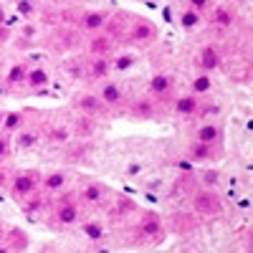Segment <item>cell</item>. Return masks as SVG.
Wrapping results in <instances>:
<instances>
[{
    "instance_id": "cell-18",
    "label": "cell",
    "mask_w": 253,
    "mask_h": 253,
    "mask_svg": "<svg viewBox=\"0 0 253 253\" xmlns=\"http://www.w3.org/2000/svg\"><path fill=\"white\" fill-rule=\"evenodd\" d=\"M104 107V104H101V99L99 96H79L76 99V109H81V112H99Z\"/></svg>"
},
{
    "instance_id": "cell-14",
    "label": "cell",
    "mask_w": 253,
    "mask_h": 253,
    "mask_svg": "<svg viewBox=\"0 0 253 253\" xmlns=\"http://www.w3.org/2000/svg\"><path fill=\"white\" fill-rule=\"evenodd\" d=\"M210 155H213V150H210V144H208V142H200V139H195L193 144H190V157H193L195 162L210 160Z\"/></svg>"
},
{
    "instance_id": "cell-28",
    "label": "cell",
    "mask_w": 253,
    "mask_h": 253,
    "mask_svg": "<svg viewBox=\"0 0 253 253\" xmlns=\"http://www.w3.org/2000/svg\"><path fill=\"white\" fill-rule=\"evenodd\" d=\"M132 63H134V58H132V56H119V58H114L112 66H114L117 71H126V69L132 66Z\"/></svg>"
},
{
    "instance_id": "cell-5",
    "label": "cell",
    "mask_w": 253,
    "mask_h": 253,
    "mask_svg": "<svg viewBox=\"0 0 253 253\" xmlns=\"http://www.w3.org/2000/svg\"><path fill=\"white\" fill-rule=\"evenodd\" d=\"M198 66L200 71H213L220 66V53L213 48V46H205L200 53H198Z\"/></svg>"
},
{
    "instance_id": "cell-19",
    "label": "cell",
    "mask_w": 253,
    "mask_h": 253,
    "mask_svg": "<svg viewBox=\"0 0 253 253\" xmlns=\"http://www.w3.org/2000/svg\"><path fill=\"white\" fill-rule=\"evenodd\" d=\"M63 185H66V175H63V172H51V175L43 177V187L51 190V193H58Z\"/></svg>"
},
{
    "instance_id": "cell-9",
    "label": "cell",
    "mask_w": 253,
    "mask_h": 253,
    "mask_svg": "<svg viewBox=\"0 0 253 253\" xmlns=\"http://www.w3.org/2000/svg\"><path fill=\"white\" fill-rule=\"evenodd\" d=\"M81 233L86 236L89 241H104L107 230H104V225L99 220H86V223H81Z\"/></svg>"
},
{
    "instance_id": "cell-13",
    "label": "cell",
    "mask_w": 253,
    "mask_h": 253,
    "mask_svg": "<svg viewBox=\"0 0 253 253\" xmlns=\"http://www.w3.org/2000/svg\"><path fill=\"white\" fill-rule=\"evenodd\" d=\"M101 198H104V187L99 182H91V185H86V187L81 190V200L84 203L96 205V203H101Z\"/></svg>"
},
{
    "instance_id": "cell-7",
    "label": "cell",
    "mask_w": 253,
    "mask_h": 253,
    "mask_svg": "<svg viewBox=\"0 0 253 253\" xmlns=\"http://www.w3.org/2000/svg\"><path fill=\"white\" fill-rule=\"evenodd\" d=\"M122 89L117 86V84L114 81H107V84H104V86H101V94H99V99H101V104H107V107H117V104L122 101Z\"/></svg>"
},
{
    "instance_id": "cell-27",
    "label": "cell",
    "mask_w": 253,
    "mask_h": 253,
    "mask_svg": "<svg viewBox=\"0 0 253 253\" xmlns=\"http://www.w3.org/2000/svg\"><path fill=\"white\" fill-rule=\"evenodd\" d=\"M15 8H18V13L23 15V18H31V15L36 13V8H33V3H31V0H18V3H15Z\"/></svg>"
},
{
    "instance_id": "cell-25",
    "label": "cell",
    "mask_w": 253,
    "mask_h": 253,
    "mask_svg": "<svg viewBox=\"0 0 253 253\" xmlns=\"http://www.w3.org/2000/svg\"><path fill=\"white\" fill-rule=\"evenodd\" d=\"M109 71H112V63H109L107 58H104V56H99V58L94 61V66H91V74H94V76H99V79H104Z\"/></svg>"
},
{
    "instance_id": "cell-33",
    "label": "cell",
    "mask_w": 253,
    "mask_h": 253,
    "mask_svg": "<svg viewBox=\"0 0 253 253\" xmlns=\"http://www.w3.org/2000/svg\"><path fill=\"white\" fill-rule=\"evenodd\" d=\"M41 205H43V200H38V198H33V200L28 203V210H38Z\"/></svg>"
},
{
    "instance_id": "cell-20",
    "label": "cell",
    "mask_w": 253,
    "mask_h": 253,
    "mask_svg": "<svg viewBox=\"0 0 253 253\" xmlns=\"http://www.w3.org/2000/svg\"><path fill=\"white\" fill-rule=\"evenodd\" d=\"M20 124H23V114H20V112H8L3 117V129L5 132H18Z\"/></svg>"
},
{
    "instance_id": "cell-30",
    "label": "cell",
    "mask_w": 253,
    "mask_h": 253,
    "mask_svg": "<svg viewBox=\"0 0 253 253\" xmlns=\"http://www.w3.org/2000/svg\"><path fill=\"white\" fill-rule=\"evenodd\" d=\"M187 3H190V8L198 10V13H203L208 8V0H187Z\"/></svg>"
},
{
    "instance_id": "cell-6",
    "label": "cell",
    "mask_w": 253,
    "mask_h": 253,
    "mask_svg": "<svg viewBox=\"0 0 253 253\" xmlns=\"http://www.w3.org/2000/svg\"><path fill=\"white\" fill-rule=\"evenodd\" d=\"M56 220H58L61 225H74V223H79V208H76V203H61V205L56 208Z\"/></svg>"
},
{
    "instance_id": "cell-31",
    "label": "cell",
    "mask_w": 253,
    "mask_h": 253,
    "mask_svg": "<svg viewBox=\"0 0 253 253\" xmlns=\"http://www.w3.org/2000/svg\"><path fill=\"white\" fill-rule=\"evenodd\" d=\"M51 137H53L56 142H58V139L63 142V139H69V132H66V129H53V132H51Z\"/></svg>"
},
{
    "instance_id": "cell-36",
    "label": "cell",
    "mask_w": 253,
    "mask_h": 253,
    "mask_svg": "<svg viewBox=\"0 0 253 253\" xmlns=\"http://www.w3.org/2000/svg\"><path fill=\"white\" fill-rule=\"evenodd\" d=\"M5 182H8V175H5L3 170H0V185H5Z\"/></svg>"
},
{
    "instance_id": "cell-21",
    "label": "cell",
    "mask_w": 253,
    "mask_h": 253,
    "mask_svg": "<svg viewBox=\"0 0 253 253\" xmlns=\"http://www.w3.org/2000/svg\"><path fill=\"white\" fill-rule=\"evenodd\" d=\"M200 20H203V15H200L198 10L187 8V10H182V15H180V26H182V28H195Z\"/></svg>"
},
{
    "instance_id": "cell-1",
    "label": "cell",
    "mask_w": 253,
    "mask_h": 253,
    "mask_svg": "<svg viewBox=\"0 0 253 253\" xmlns=\"http://www.w3.org/2000/svg\"><path fill=\"white\" fill-rule=\"evenodd\" d=\"M193 208H195V213H200L203 218L218 215L220 208H223V200H220L215 193H210V190H203V193H198V195L193 198Z\"/></svg>"
},
{
    "instance_id": "cell-3",
    "label": "cell",
    "mask_w": 253,
    "mask_h": 253,
    "mask_svg": "<svg viewBox=\"0 0 253 253\" xmlns=\"http://www.w3.org/2000/svg\"><path fill=\"white\" fill-rule=\"evenodd\" d=\"M137 233L142 236V238H157V236H162V220L157 218V215H142V220L137 223Z\"/></svg>"
},
{
    "instance_id": "cell-32",
    "label": "cell",
    "mask_w": 253,
    "mask_h": 253,
    "mask_svg": "<svg viewBox=\"0 0 253 253\" xmlns=\"http://www.w3.org/2000/svg\"><path fill=\"white\" fill-rule=\"evenodd\" d=\"M119 210H132V200L129 198H119V205H117Z\"/></svg>"
},
{
    "instance_id": "cell-10",
    "label": "cell",
    "mask_w": 253,
    "mask_h": 253,
    "mask_svg": "<svg viewBox=\"0 0 253 253\" xmlns=\"http://www.w3.org/2000/svg\"><path fill=\"white\" fill-rule=\"evenodd\" d=\"M26 76H28L26 63H15V66H10V71L5 74V86H18V84H26Z\"/></svg>"
},
{
    "instance_id": "cell-16",
    "label": "cell",
    "mask_w": 253,
    "mask_h": 253,
    "mask_svg": "<svg viewBox=\"0 0 253 253\" xmlns=\"http://www.w3.org/2000/svg\"><path fill=\"white\" fill-rule=\"evenodd\" d=\"M150 89L155 91V94H167L172 89V79L167 76V74H157V76H152V81H150Z\"/></svg>"
},
{
    "instance_id": "cell-17",
    "label": "cell",
    "mask_w": 253,
    "mask_h": 253,
    "mask_svg": "<svg viewBox=\"0 0 253 253\" xmlns=\"http://www.w3.org/2000/svg\"><path fill=\"white\" fill-rule=\"evenodd\" d=\"M38 142H41V137L36 132H18V137H15V147H18V150H33Z\"/></svg>"
},
{
    "instance_id": "cell-12",
    "label": "cell",
    "mask_w": 253,
    "mask_h": 253,
    "mask_svg": "<svg viewBox=\"0 0 253 253\" xmlns=\"http://www.w3.org/2000/svg\"><path fill=\"white\" fill-rule=\"evenodd\" d=\"M195 139L208 142V144H215V142L220 139V126H215V124H203L200 129H198V134H195Z\"/></svg>"
},
{
    "instance_id": "cell-15",
    "label": "cell",
    "mask_w": 253,
    "mask_h": 253,
    "mask_svg": "<svg viewBox=\"0 0 253 253\" xmlns=\"http://www.w3.org/2000/svg\"><path fill=\"white\" fill-rule=\"evenodd\" d=\"M26 84L31 89H41V86H46L48 84V74H46V69H31L28 71V76H26Z\"/></svg>"
},
{
    "instance_id": "cell-29",
    "label": "cell",
    "mask_w": 253,
    "mask_h": 253,
    "mask_svg": "<svg viewBox=\"0 0 253 253\" xmlns=\"http://www.w3.org/2000/svg\"><path fill=\"white\" fill-rule=\"evenodd\" d=\"M8 152H10V139L8 137H0V160L8 157Z\"/></svg>"
},
{
    "instance_id": "cell-26",
    "label": "cell",
    "mask_w": 253,
    "mask_h": 253,
    "mask_svg": "<svg viewBox=\"0 0 253 253\" xmlns=\"http://www.w3.org/2000/svg\"><path fill=\"white\" fill-rule=\"evenodd\" d=\"M107 48H109V38L99 36V38H94V41H91V51H94L96 56H99V53L104 56V53H107Z\"/></svg>"
},
{
    "instance_id": "cell-24",
    "label": "cell",
    "mask_w": 253,
    "mask_h": 253,
    "mask_svg": "<svg viewBox=\"0 0 253 253\" xmlns=\"http://www.w3.org/2000/svg\"><path fill=\"white\" fill-rule=\"evenodd\" d=\"M137 117H152L155 114V104L150 101V99H139L137 104H134V109H132Z\"/></svg>"
},
{
    "instance_id": "cell-11",
    "label": "cell",
    "mask_w": 253,
    "mask_h": 253,
    "mask_svg": "<svg viewBox=\"0 0 253 253\" xmlns=\"http://www.w3.org/2000/svg\"><path fill=\"white\" fill-rule=\"evenodd\" d=\"M175 112L182 114V117H190V114H195L198 112V99L193 94H187V96H180L175 101Z\"/></svg>"
},
{
    "instance_id": "cell-22",
    "label": "cell",
    "mask_w": 253,
    "mask_h": 253,
    "mask_svg": "<svg viewBox=\"0 0 253 253\" xmlns=\"http://www.w3.org/2000/svg\"><path fill=\"white\" fill-rule=\"evenodd\" d=\"M210 89H213V81H210V76H208L205 71L193 79V91H195V94H208Z\"/></svg>"
},
{
    "instance_id": "cell-37",
    "label": "cell",
    "mask_w": 253,
    "mask_h": 253,
    "mask_svg": "<svg viewBox=\"0 0 253 253\" xmlns=\"http://www.w3.org/2000/svg\"><path fill=\"white\" fill-rule=\"evenodd\" d=\"M0 23H5V13L3 10H0Z\"/></svg>"
},
{
    "instance_id": "cell-38",
    "label": "cell",
    "mask_w": 253,
    "mask_h": 253,
    "mask_svg": "<svg viewBox=\"0 0 253 253\" xmlns=\"http://www.w3.org/2000/svg\"><path fill=\"white\" fill-rule=\"evenodd\" d=\"M3 117H5V114H3V112H0V129H3Z\"/></svg>"
},
{
    "instance_id": "cell-34",
    "label": "cell",
    "mask_w": 253,
    "mask_h": 253,
    "mask_svg": "<svg viewBox=\"0 0 253 253\" xmlns=\"http://www.w3.org/2000/svg\"><path fill=\"white\" fill-rule=\"evenodd\" d=\"M142 170V165H129V167H126V172H129V175H137Z\"/></svg>"
},
{
    "instance_id": "cell-8",
    "label": "cell",
    "mask_w": 253,
    "mask_h": 253,
    "mask_svg": "<svg viewBox=\"0 0 253 253\" xmlns=\"http://www.w3.org/2000/svg\"><path fill=\"white\" fill-rule=\"evenodd\" d=\"M104 23H107V13H101V10H91V13L84 15V20H81V26L86 31H101Z\"/></svg>"
},
{
    "instance_id": "cell-23",
    "label": "cell",
    "mask_w": 253,
    "mask_h": 253,
    "mask_svg": "<svg viewBox=\"0 0 253 253\" xmlns=\"http://www.w3.org/2000/svg\"><path fill=\"white\" fill-rule=\"evenodd\" d=\"M213 23H215L218 28H228L230 23H233V13H230L228 8H218L215 15H213Z\"/></svg>"
},
{
    "instance_id": "cell-4",
    "label": "cell",
    "mask_w": 253,
    "mask_h": 253,
    "mask_svg": "<svg viewBox=\"0 0 253 253\" xmlns=\"http://www.w3.org/2000/svg\"><path fill=\"white\" fill-rule=\"evenodd\" d=\"M155 36H157V28L150 23V20H137L134 28H132V41L134 43H142V46L152 43Z\"/></svg>"
},
{
    "instance_id": "cell-2",
    "label": "cell",
    "mask_w": 253,
    "mask_h": 253,
    "mask_svg": "<svg viewBox=\"0 0 253 253\" xmlns=\"http://www.w3.org/2000/svg\"><path fill=\"white\" fill-rule=\"evenodd\" d=\"M36 187H38V177H36V175L20 172V175H15L13 182H10V193H13V198L23 200V198H28V195L36 193Z\"/></svg>"
},
{
    "instance_id": "cell-35",
    "label": "cell",
    "mask_w": 253,
    "mask_h": 253,
    "mask_svg": "<svg viewBox=\"0 0 253 253\" xmlns=\"http://www.w3.org/2000/svg\"><path fill=\"white\" fill-rule=\"evenodd\" d=\"M215 177H218V172H208V175H205V180H208V182H213Z\"/></svg>"
}]
</instances>
